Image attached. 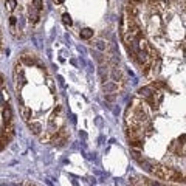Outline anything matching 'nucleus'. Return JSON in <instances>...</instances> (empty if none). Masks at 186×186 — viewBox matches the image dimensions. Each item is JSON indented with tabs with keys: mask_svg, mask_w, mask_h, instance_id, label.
<instances>
[{
	"mask_svg": "<svg viewBox=\"0 0 186 186\" xmlns=\"http://www.w3.org/2000/svg\"><path fill=\"white\" fill-rule=\"evenodd\" d=\"M183 174L178 171V169H175V167H166V180H169V182H183Z\"/></svg>",
	"mask_w": 186,
	"mask_h": 186,
	"instance_id": "nucleus-1",
	"label": "nucleus"
},
{
	"mask_svg": "<svg viewBox=\"0 0 186 186\" xmlns=\"http://www.w3.org/2000/svg\"><path fill=\"white\" fill-rule=\"evenodd\" d=\"M155 178L158 180H166V166H161V164H158V163H154L152 166V169L149 171Z\"/></svg>",
	"mask_w": 186,
	"mask_h": 186,
	"instance_id": "nucleus-2",
	"label": "nucleus"
},
{
	"mask_svg": "<svg viewBox=\"0 0 186 186\" xmlns=\"http://www.w3.org/2000/svg\"><path fill=\"white\" fill-rule=\"evenodd\" d=\"M2 116H3V123H11L13 121V110L8 104H3L2 107Z\"/></svg>",
	"mask_w": 186,
	"mask_h": 186,
	"instance_id": "nucleus-3",
	"label": "nucleus"
},
{
	"mask_svg": "<svg viewBox=\"0 0 186 186\" xmlns=\"http://www.w3.org/2000/svg\"><path fill=\"white\" fill-rule=\"evenodd\" d=\"M155 92H157V90H154V87L149 86V87H143V88H140V90H138V95H140V96H143L144 99H147V98L154 96V95H155Z\"/></svg>",
	"mask_w": 186,
	"mask_h": 186,
	"instance_id": "nucleus-4",
	"label": "nucleus"
},
{
	"mask_svg": "<svg viewBox=\"0 0 186 186\" xmlns=\"http://www.w3.org/2000/svg\"><path fill=\"white\" fill-rule=\"evenodd\" d=\"M126 11H127V14H129V19H135V17L138 16V6H136L135 3L130 2L129 5H126Z\"/></svg>",
	"mask_w": 186,
	"mask_h": 186,
	"instance_id": "nucleus-5",
	"label": "nucleus"
},
{
	"mask_svg": "<svg viewBox=\"0 0 186 186\" xmlns=\"http://www.w3.org/2000/svg\"><path fill=\"white\" fill-rule=\"evenodd\" d=\"M28 127H30V130L34 135H40V132H42V124L37 123V121H30V123H28Z\"/></svg>",
	"mask_w": 186,
	"mask_h": 186,
	"instance_id": "nucleus-6",
	"label": "nucleus"
},
{
	"mask_svg": "<svg viewBox=\"0 0 186 186\" xmlns=\"http://www.w3.org/2000/svg\"><path fill=\"white\" fill-rule=\"evenodd\" d=\"M20 62L25 65H34L36 64V56L34 54H23L20 58Z\"/></svg>",
	"mask_w": 186,
	"mask_h": 186,
	"instance_id": "nucleus-7",
	"label": "nucleus"
},
{
	"mask_svg": "<svg viewBox=\"0 0 186 186\" xmlns=\"http://www.w3.org/2000/svg\"><path fill=\"white\" fill-rule=\"evenodd\" d=\"M110 76H112V79H113V82H116V84L124 81V79H123V73H121V70H119V68H113V70H112Z\"/></svg>",
	"mask_w": 186,
	"mask_h": 186,
	"instance_id": "nucleus-8",
	"label": "nucleus"
},
{
	"mask_svg": "<svg viewBox=\"0 0 186 186\" xmlns=\"http://www.w3.org/2000/svg\"><path fill=\"white\" fill-rule=\"evenodd\" d=\"M102 88H104L106 93H115V92H118V84L116 82H106Z\"/></svg>",
	"mask_w": 186,
	"mask_h": 186,
	"instance_id": "nucleus-9",
	"label": "nucleus"
},
{
	"mask_svg": "<svg viewBox=\"0 0 186 186\" xmlns=\"http://www.w3.org/2000/svg\"><path fill=\"white\" fill-rule=\"evenodd\" d=\"M129 146L134 149H141L143 147V140L141 138H129Z\"/></svg>",
	"mask_w": 186,
	"mask_h": 186,
	"instance_id": "nucleus-10",
	"label": "nucleus"
},
{
	"mask_svg": "<svg viewBox=\"0 0 186 186\" xmlns=\"http://www.w3.org/2000/svg\"><path fill=\"white\" fill-rule=\"evenodd\" d=\"M20 116H22V119H25V121H28V123H30L31 110H30V109H26L23 104H20Z\"/></svg>",
	"mask_w": 186,
	"mask_h": 186,
	"instance_id": "nucleus-11",
	"label": "nucleus"
},
{
	"mask_svg": "<svg viewBox=\"0 0 186 186\" xmlns=\"http://www.w3.org/2000/svg\"><path fill=\"white\" fill-rule=\"evenodd\" d=\"M79 36H81V39H90V37H93V30H90V28H84V30H81Z\"/></svg>",
	"mask_w": 186,
	"mask_h": 186,
	"instance_id": "nucleus-12",
	"label": "nucleus"
},
{
	"mask_svg": "<svg viewBox=\"0 0 186 186\" xmlns=\"http://www.w3.org/2000/svg\"><path fill=\"white\" fill-rule=\"evenodd\" d=\"M130 155H132V158H134V160H136L138 163H141V161L144 160V157H141V152H140V151H136V149H132V152H130Z\"/></svg>",
	"mask_w": 186,
	"mask_h": 186,
	"instance_id": "nucleus-13",
	"label": "nucleus"
},
{
	"mask_svg": "<svg viewBox=\"0 0 186 186\" xmlns=\"http://www.w3.org/2000/svg\"><path fill=\"white\" fill-rule=\"evenodd\" d=\"M98 73H99V76L102 81H106L109 78V71H107V67H104V65H101V67L98 68Z\"/></svg>",
	"mask_w": 186,
	"mask_h": 186,
	"instance_id": "nucleus-14",
	"label": "nucleus"
},
{
	"mask_svg": "<svg viewBox=\"0 0 186 186\" xmlns=\"http://www.w3.org/2000/svg\"><path fill=\"white\" fill-rule=\"evenodd\" d=\"M141 67V73H143V76H147L149 73H151V67H152V64L151 62H146L143 65H140Z\"/></svg>",
	"mask_w": 186,
	"mask_h": 186,
	"instance_id": "nucleus-15",
	"label": "nucleus"
},
{
	"mask_svg": "<svg viewBox=\"0 0 186 186\" xmlns=\"http://www.w3.org/2000/svg\"><path fill=\"white\" fill-rule=\"evenodd\" d=\"M39 19H40V16H39V11H30V22L31 23H37L39 22Z\"/></svg>",
	"mask_w": 186,
	"mask_h": 186,
	"instance_id": "nucleus-16",
	"label": "nucleus"
},
{
	"mask_svg": "<svg viewBox=\"0 0 186 186\" xmlns=\"http://www.w3.org/2000/svg\"><path fill=\"white\" fill-rule=\"evenodd\" d=\"M93 58H95L99 64H104V62H106V58H104V56H102V53L98 51V50H96V51H93Z\"/></svg>",
	"mask_w": 186,
	"mask_h": 186,
	"instance_id": "nucleus-17",
	"label": "nucleus"
},
{
	"mask_svg": "<svg viewBox=\"0 0 186 186\" xmlns=\"http://www.w3.org/2000/svg\"><path fill=\"white\" fill-rule=\"evenodd\" d=\"M95 48H96L98 51H104V50L107 48V44H106L104 40H98V42H95Z\"/></svg>",
	"mask_w": 186,
	"mask_h": 186,
	"instance_id": "nucleus-18",
	"label": "nucleus"
},
{
	"mask_svg": "<svg viewBox=\"0 0 186 186\" xmlns=\"http://www.w3.org/2000/svg\"><path fill=\"white\" fill-rule=\"evenodd\" d=\"M62 22H64V25H68V26L73 25V20L68 14H62Z\"/></svg>",
	"mask_w": 186,
	"mask_h": 186,
	"instance_id": "nucleus-19",
	"label": "nucleus"
},
{
	"mask_svg": "<svg viewBox=\"0 0 186 186\" xmlns=\"http://www.w3.org/2000/svg\"><path fill=\"white\" fill-rule=\"evenodd\" d=\"M33 6H34L36 11H40V9L44 8V2L42 0H33Z\"/></svg>",
	"mask_w": 186,
	"mask_h": 186,
	"instance_id": "nucleus-20",
	"label": "nucleus"
},
{
	"mask_svg": "<svg viewBox=\"0 0 186 186\" xmlns=\"http://www.w3.org/2000/svg\"><path fill=\"white\" fill-rule=\"evenodd\" d=\"M14 8H16V0H9V3H8V11H13Z\"/></svg>",
	"mask_w": 186,
	"mask_h": 186,
	"instance_id": "nucleus-21",
	"label": "nucleus"
},
{
	"mask_svg": "<svg viewBox=\"0 0 186 186\" xmlns=\"http://www.w3.org/2000/svg\"><path fill=\"white\" fill-rule=\"evenodd\" d=\"M61 110H62V107H61V106H58V107H54V110H53V116H56V115H59V113H61Z\"/></svg>",
	"mask_w": 186,
	"mask_h": 186,
	"instance_id": "nucleus-22",
	"label": "nucleus"
},
{
	"mask_svg": "<svg viewBox=\"0 0 186 186\" xmlns=\"http://www.w3.org/2000/svg\"><path fill=\"white\" fill-rule=\"evenodd\" d=\"M178 141H180L178 144H184V143H186V135H184V134H183V135H180V138H178Z\"/></svg>",
	"mask_w": 186,
	"mask_h": 186,
	"instance_id": "nucleus-23",
	"label": "nucleus"
},
{
	"mask_svg": "<svg viewBox=\"0 0 186 186\" xmlns=\"http://www.w3.org/2000/svg\"><path fill=\"white\" fill-rule=\"evenodd\" d=\"M9 23H11V26L16 25V17H9Z\"/></svg>",
	"mask_w": 186,
	"mask_h": 186,
	"instance_id": "nucleus-24",
	"label": "nucleus"
},
{
	"mask_svg": "<svg viewBox=\"0 0 186 186\" xmlns=\"http://www.w3.org/2000/svg\"><path fill=\"white\" fill-rule=\"evenodd\" d=\"M106 99H107V101H113V99H115V95H107Z\"/></svg>",
	"mask_w": 186,
	"mask_h": 186,
	"instance_id": "nucleus-25",
	"label": "nucleus"
},
{
	"mask_svg": "<svg viewBox=\"0 0 186 186\" xmlns=\"http://www.w3.org/2000/svg\"><path fill=\"white\" fill-rule=\"evenodd\" d=\"M182 183H186V177H183V182Z\"/></svg>",
	"mask_w": 186,
	"mask_h": 186,
	"instance_id": "nucleus-26",
	"label": "nucleus"
},
{
	"mask_svg": "<svg viewBox=\"0 0 186 186\" xmlns=\"http://www.w3.org/2000/svg\"><path fill=\"white\" fill-rule=\"evenodd\" d=\"M26 186H34L33 183H26Z\"/></svg>",
	"mask_w": 186,
	"mask_h": 186,
	"instance_id": "nucleus-27",
	"label": "nucleus"
},
{
	"mask_svg": "<svg viewBox=\"0 0 186 186\" xmlns=\"http://www.w3.org/2000/svg\"><path fill=\"white\" fill-rule=\"evenodd\" d=\"M58 2H59V3H62V2H64V0H58Z\"/></svg>",
	"mask_w": 186,
	"mask_h": 186,
	"instance_id": "nucleus-28",
	"label": "nucleus"
}]
</instances>
